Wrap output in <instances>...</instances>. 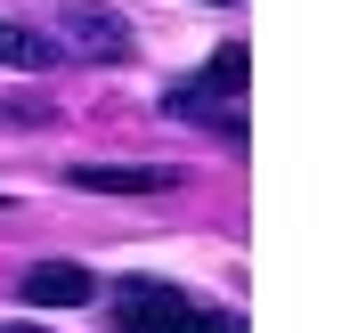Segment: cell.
Here are the masks:
<instances>
[{
    "mask_svg": "<svg viewBox=\"0 0 358 333\" xmlns=\"http://www.w3.org/2000/svg\"><path fill=\"white\" fill-rule=\"evenodd\" d=\"M114 333H245V325L220 309H196L163 276H122L114 285Z\"/></svg>",
    "mask_w": 358,
    "mask_h": 333,
    "instance_id": "obj_1",
    "label": "cell"
},
{
    "mask_svg": "<svg viewBox=\"0 0 358 333\" xmlns=\"http://www.w3.org/2000/svg\"><path fill=\"white\" fill-rule=\"evenodd\" d=\"M49 41L73 49V57H90V66H114V57H131V17L106 8V0H66Z\"/></svg>",
    "mask_w": 358,
    "mask_h": 333,
    "instance_id": "obj_2",
    "label": "cell"
},
{
    "mask_svg": "<svg viewBox=\"0 0 358 333\" xmlns=\"http://www.w3.org/2000/svg\"><path fill=\"white\" fill-rule=\"evenodd\" d=\"M163 114H171V122H203V131H220V138H245V106H236V98H220L203 73L163 89Z\"/></svg>",
    "mask_w": 358,
    "mask_h": 333,
    "instance_id": "obj_3",
    "label": "cell"
},
{
    "mask_svg": "<svg viewBox=\"0 0 358 333\" xmlns=\"http://www.w3.org/2000/svg\"><path fill=\"white\" fill-rule=\"evenodd\" d=\"M17 293L33 309H82V301H98V276H90L82 260H33Z\"/></svg>",
    "mask_w": 358,
    "mask_h": 333,
    "instance_id": "obj_4",
    "label": "cell"
},
{
    "mask_svg": "<svg viewBox=\"0 0 358 333\" xmlns=\"http://www.w3.org/2000/svg\"><path fill=\"white\" fill-rule=\"evenodd\" d=\"M73 187H90V195H171L179 171H147V163H73Z\"/></svg>",
    "mask_w": 358,
    "mask_h": 333,
    "instance_id": "obj_5",
    "label": "cell"
},
{
    "mask_svg": "<svg viewBox=\"0 0 358 333\" xmlns=\"http://www.w3.org/2000/svg\"><path fill=\"white\" fill-rule=\"evenodd\" d=\"M0 66H17V73H41V66H57V41H49L41 24H17V17H0Z\"/></svg>",
    "mask_w": 358,
    "mask_h": 333,
    "instance_id": "obj_6",
    "label": "cell"
},
{
    "mask_svg": "<svg viewBox=\"0 0 358 333\" xmlns=\"http://www.w3.org/2000/svg\"><path fill=\"white\" fill-rule=\"evenodd\" d=\"M49 122H57L49 89H33V98H0V131H49Z\"/></svg>",
    "mask_w": 358,
    "mask_h": 333,
    "instance_id": "obj_7",
    "label": "cell"
},
{
    "mask_svg": "<svg viewBox=\"0 0 358 333\" xmlns=\"http://www.w3.org/2000/svg\"><path fill=\"white\" fill-rule=\"evenodd\" d=\"M203 82L220 89V98H245V49H220V57L203 66Z\"/></svg>",
    "mask_w": 358,
    "mask_h": 333,
    "instance_id": "obj_8",
    "label": "cell"
}]
</instances>
